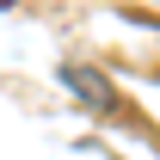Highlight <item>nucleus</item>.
<instances>
[{
    "mask_svg": "<svg viewBox=\"0 0 160 160\" xmlns=\"http://www.w3.org/2000/svg\"><path fill=\"white\" fill-rule=\"evenodd\" d=\"M68 86H74V92H86L92 105H111V86H105L99 74H86V68H68Z\"/></svg>",
    "mask_w": 160,
    "mask_h": 160,
    "instance_id": "1",
    "label": "nucleus"
}]
</instances>
